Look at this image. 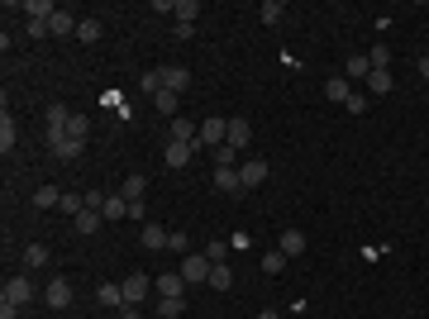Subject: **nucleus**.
Returning a JSON list of instances; mask_svg holds the SVG:
<instances>
[{
	"label": "nucleus",
	"instance_id": "e433bc0d",
	"mask_svg": "<svg viewBox=\"0 0 429 319\" xmlns=\"http://www.w3.org/2000/svg\"><path fill=\"white\" fill-rule=\"evenodd\" d=\"M67 119H72L67 105H48V129H67Z\"/></svg>",
	"mask_w": 429,
	"mask_h": 319
},
{
	"label": "nucleus",
	"instance_id": "6ab92c4d",
	"mask_svg": "<svg viewBox=\"0 0 429 319\" xmlns=\"http://www.w3.org/2000/svg\"><path fill=\"white\" fill-rule=\"evenodd\" d=\"M96 305H124L119 281H101V286H96Z\"/></svg>",
	"mask_w": 429,
	"mask_h": 319
},
{
	"label": "nucleus",
	"instance_id": "7c9ffc66",
	"mask_svg": "<svg viewBox=\"0 0 429 319\" xmlns=\"http://www.w3.org/2000/svg\"><path fill=\"white\" fill-rule=\"evenodd\" d=\"M101 224H106V214H101V210H82V214H77V229H82V233H96Z\"/></svg>",
	"mask_w": 429,
	"mask_h": 319
},
{
	"label": "nucleus",
	"instance_id": "c85d7f7f",
	"mask_svg": "<svg viewBox=\"0 0 429 319\" xmlns=\"http://www.w3.org/2000/svg\"><path fill=\"white\" fill-rule=\"evenodd\" d=\"M101 214H106V219H124V214H129V201H124V196H106Z\"/></svg>",
	"mask_w": 429,
	"mask_h": 319
},
{
	"label": "nucleus",
	"instance_id": "37998d69",
	"mask_svg": "<svg viewBox=\"0 0 429 319\" xmlns=\"http://www.w3.org/2000/svg\"><path fill=\"white\" fill-rule=\"evenodd\" d=\"M363 110H367V96H363V91H353V96H348V114H363Z\"/></svg>",
	"mask_w": 429,
	"mask_h": 319
},
{
	"label": "nucleus",
	"instance_id": "aec40b11",
	"mask_svg": "<svg viewBox=\"0 0 429 319\" xmlns=\"http://www.w3.org/2000/svg\"><path fill=\"white\" fill-rule=\"evenodd\" d=\"M19 143V129H14V119H10V110L0 114V153H10Z\"/></svg>",
	"mask_w": 429,
	"mask_h": 319
},
{
	"label": "nucleus",
	"instance_id": "5701e85b",
	"mask_svg": "<svg viewBox=\"0 0 429 319\" xmlns=\"http://www.w3.org/2000/svg\"><path fill=\"white\" fill-rule=\"evenodd\" d=\"M48 24H53V34H77V24H82V19H77L72 10H58V14H53Z\"/></svg>",
	"mask_w": 429,
	"mask_h": 319
},
{
	"label": "nucleus",
	"instance_id": "2f4dec72",
	"mask_svg": "<svg viewBox=\"0 0 429 319\" xmlns=\"http://www.w3.org/2000/svg\"><path fill=\"white\" fill-rule=\"evenodd\" d=\"M172 14H177V24H196L201 5H196V0H177V10H172Z\"/></svg>",
	"mask_w": 429,
	"mask_h": 319
},
{
	"label": "nucleus",
	"instance_id": "393cba45",
	"mask_svg": "<svg viewBox=\"0 0 429 319\" xmlns=\"http://www.w3.org/2000/svg\"><path fill=\"white\" fill-rule=\"evenodd\" d=\"M53 153H58V157H62V162H77V157H82V153H86V143H82V138H62V143H58V148H53Z\"/></svg>",
	"mask_w": 429,
	"mask_h": 319
},
{
	"label": "nucleus",
	"instance_id": "f03ea898",
	"mask_svg": "<svg viewBox=\"0 0 429 319\" xmlns=\"http://www.w3.org/2000/svg\"><path fill=\"white\" fill-rule=\"evenodd\" d=\"M224 138H229V119H201V138H196L191 148H196V153H201V148H219Z\"/></svg>",
	"mask_w": 429,
	"mask_h": 319
},
{
	"label": "nucleus",
	"instance_id": "423d86ee",
	"mask_svg": "<svg viewBox=\"0 0 429 319\" xmlns=\"http://www.w3.org/2000/svg\"><path fill=\"white\" fill-rule=\"evenodd\" d=\"M158 77H162V91H172V96H182V91L191 86V72H186V67H162Z\"/></svg>",
	"mask_w": 429,
	"mask_h": 319
},
{
	"label": "nucleus",
	"instance_id": "58836bf2",
	"mask_svg": "<svg viewBox=\"0 0 429 319\" xmlns=\"http://www.w3.org/2000/svg\"><path fill=\"white\" fill-rule=\"evenodd\" d=\"M67 138H82L86 143V114H72L67 119Z\"/></svg>",
	"mask_w": 429,
	"mask_h": 319
},
{
	"label": "nucleus",
	"instance_id": "f8f14e48",
	"mask_svg": "<svg viewBox=\"0 0 429 319\" xmlns=\"http://www.w3.org/2000/svg\"><path fill=\"white\" fill-rule=\"evenodd\" d=\"M324 96H329V101H339V105H348L353 81H348V77H329V81H324Z\"/></svg>",
	"mask_w": 429,
	"mask_h": 319
},
{
	"label": "nucleus",
	"instance_id": "de8ad7c7",
	"mask_svg": "<svg viewBox=\"0 0 429 319\" xmlns=\"http://www.w3.org/2000/svg\"><path fill=\"white\" fill-rule=\"evenodd\" d=\"M420 77H425V81H429V53H425V58H420Z\"/></svg>",
	"mask_w": 429,
	"mask_h": 319
},
{
	"label": "nucleus",
	"instance_id": "f704fd0d",
	"mask_svg": "<svg viewBox=\"0 0 429 319\" xmlns=\"http://www.w3.org/2000/svg\"><path fill=\"white\" fill-rule=\"evenodd\" d=\"M229 248H234V243H229V238H214V243H206V248H201V253H206V257H210V262H224V257H229Z\"/></svg>",
	"mask_w": 429,
	"mask_h": 319
},
{
	"label": "nucleus",
	"instance_id": "4be33fe9",
	"mask_svg": "<svg viewBox=\"0 0 429 319\" xmlns=\"http://www.w3.org/2000/svg\"><path fill=\"white\" fill-rule=\"evenodd\" d=\"M19 10H24L29 19H53V14H58V5H48V0H24Z\"/></svg>",
	"mask_w": 429,
	"mask_h": 319
},
{
	"label": "nucleus",
	"instance_id": "c9c22d12",
	"mask_svg": "<svg viewBox=\"0 0 429 319\" xmlns=\"http://www.w3.org/2000/svg\"><path fill=\"white\" fill-rule=\"evenodd\" d=\"M367 62H372V72H387V62H391V48H387V43H377V48L367 53Z\"/></svg>",
	"mask_w": 429,
	"mask_h": 319
},
{
	"label": "nucleus",
	"instance_id": "79ce46f5",
	"mask_svg": "<svg viewBox=\"0 0 429 319\" xmlns=\"http://www.w3.org/2000/svg\"><path fill=\"white\" fill-rule=\"evenodd\" d=\"M43 34H53V24L48 19H29V38H43Z\"/></svg>",
	"mask_w": 429,
	"mask_h": 319
},
{
	"label": "nucleus",
	"instance_id": "49530a36",
	"mask_svg": "<svg viewBox=\"0 0 429 319\" xmlns=\"http://www.w3.org/2000/svg\"><path fill=\"white\" fill-rule=\"evenodd\" d=\"M119 319H143V315H138V305H119Z\"/></svg>",
	"mask_w": 429,
	"mask_h": 319
},
{
	"label": "nucleus",
	"instance_id": "20e7f679",
	"mask_svg": "<svg viewBox=\"0 0 429 319\" xmlns=\"http://www.w3.org/2000/svg\"><path fill=\"white\" fill-rule=\"evenodd\" d=\"M119 291H124V305H138L148 291H153V277H143V272H134V277H124L119 281Z\"/></svg>",
	"mask_w": 429,
	"mask_h": 319
},
{
	"label": "nucleus",
	"instance_id": "dca6fc26",
	"mask_svg": "<svg viewBox=\"0 0 429 319\" xmlns=\"http://www.w3.org/2000/svg\"><path fill=\"white\" fill-rule=\"evenodd\" d=\"M158 296H186V277L182 272H162L158 277Z\"/></svg>",
	"mask_w": 429,
	"mask_h": 319
},
{
	"label": "nucleus",
	"instance_id": "9d476101",
	"mask_svg": "<svg viewBox=\"0 0 429 319\" xmlns=\"http://www.w3.org/2000/svg\"><path fill=\"white\" fill-rule=\"evenodd\" d=\"M214 191H224V196H238V191H243V181H238V167H214Z\"/></svg>",
	"mask_w": 429,
	"mask_h": 319
},
{
	"label": "nucleus",
	"instance_id": "473e14b6",
	"mask_svg": "<svg viewBox=\"0 0 429 319\" xmlns=\"http://www.w3.org/2000/svg\"><path fill=\"white\" fill-rule=\"evenodd\" d=\"M367 91L372 96H391V72H372L367 77Z\"/></svg>",
	"mask_w": 429,
	"mask_h": 319
},
{
	"label": "nucleus",
	"instance_id": "f3484780",
	"mask_svg": "<svg viewBox=\"0 0 429 319\" xmlns=\"http://www.w3.org/2000/svg\"><path fill=\"white\" fill-rule=\"evenodd\" d=\"M101 34H106V24H101L96 14H86V19L77 24V38H82V43H101Z\"/></svg>",
	"mask_w": 429,
	"mask_h": 319
},
{
	"label": "nucleus",
	"instance_id": "412c9836",
	"mask_svg": "<svg viewBox=\"0 0 429 319\" xmlns=\"http://www.w3.org/2000/svg\"><path fill=\"white\" fill-rule=\"evenodd\" d=\"M34 205H38V210H58V205H62V191H58V186H38V191H34Z\"/></svg>",
	"mask_w": 429,
	"mask_h": 319
},
{
	"label": "nucleus",
	"instance_id": "a211bd4d",
	"mask_svg": "<svg viewBox=\"0 0 429 319\" xmlns=\"http://www.w3.org/2000/svg\"><path fill=\"white\" fill-rule=\"evenodd\" d=\"M143 191H148V181H143L138 172H129V177H124V191H119V196H124L129 205H138V201H143Z\"/></svg>",
	"mask_w": 429,
	"mask_h": 319
},
{
	"label": "nucleus",
	"instance_id": "39448f33",
	"mask_svg": "<svg viewBox=\"0 0 429 319\" xmlns=\"http://www.w3.org/2000/svg\"><path fill=\"white\" fill-rule=\"evenodd\" d=\"M43 301H48V310H67L72 305V281H48V291H43Z\"/></svg>",
	"mask_w": 429,
	"mask_h": 319
},
{
	"label": "nucleus",
	"instance_id": "72a5a7b5",
	"mask_svg": "<svg viewBox=\"0 0 429 319\" xmlns=\"http://www.w3.org/2000/svg\"><path fill=\"white\" fill-rule=\"evenodd\" d=\"M153 105H158V114L177 119V96H172V91H158V96H153Z\"/></svg>",
	"mask_w": 429,
	"mask_h": 319
},
{
	"label": "nucleus",
	"instance_id": "ea45409f",
	"mask_svg": "<svg viewBox=\"0 0 429 319\" xmlns=\"http://www.w3.org/2000/svg\"><path fill=\"white\" fill-rule=\"evenodd\" d=\"M286 262H291V257H286V253H282V248H272V253H267V257H262V267H267V272H282V267H286Z\"/></svg>",
	"mask_w": 429,
	"mask_h": 319
},
{
	"label": "nucleus",
	"instance_id": "1a4fd4ad",
	"mask_svg": "<svg viewBox=\"0 0 429 319\" xmlns=\"http://www.w3.org/2000/svg\"><path fill=\"white\" fill-rule=\"evenodd\" d=\"M167 133H172V143H196V138H201V124H191V119L177 114V119L167 124Z\"/></svg>",
	"mask_w": 429,
	"mask_h": 319
},
{
	"label": "nucleus",
	"instance_id": "c756f323",
	"mask_svg": "<svg viewBox=\"0 0 429 319\" xmlns=\"http://www.w3.org/2000/svg\"><path fill=\"white\" fill-rule=\"evenodd\" d=\"M58 210H62V214H72V219H77V214L86 210V196H77V191H62V205H58Z\"/></svg>",
	"mask_w": 429,
	"mask_h": 319
},
{
	"label": "nucleus",
	"instance_id": "bb28decb",
	"mask_svg": "<svg viewBox=\"0 0 429 319\" xmlns=\"http://www.w3.org/2000/svg\"><path fill=\"white\" fill-rule=\"evenodd\" d=\"M282 14H286V5H277V0H262L258 5V19L262 24H282Z\"/></svg>",
	"mask_w": 429,
	"mask_h": 319
},
{
	"label": "nucleus",
	"instance_id": "09e8293b",
	"mask_svg": "<svg viewBox=\"0 0 429 319\" xmlns=\"http://www.w3.org/2000/svg\"><path fill=\"white\" fill-rule=\"evenodd\" d=\"M258 319H277V310H262V315H258Z\"/></svg>",
	"mask_w": 429,
	"mask_h": 319
},
{
	"label": "nucleus",
	"instance_id": "9b49d317",
	"mask_svg": "<svg viewBox=\"0 0 429 319\" xmlns=\"http://www.w3.org/2000/svg\"><path fill=\"white\" fill-rule=\"evenodd\" d=\"M186 315V296H158V319H182Z\"/></svg>",
	"mask_w": 429,
	"mask_h": 319
},
{
	"label": "nucleus",
	"instance_id": "ddd939ff",
	"mask_svg": "<svg viewBox=\"0 0 429 319\" xmlns=\"http://www.w3.org/2000/svg\"><path fill=\"white\" fill-rule=\"evenodd\" d=\"M191 157H196V148H191V143H167V153H162V162H167V167H186Z\"/></svg>",
	"mask_w": 429,
	"mask_h": 319
},
{
	"label": "nucleus",
	"instance_id": "2eb2a0df",
	"mask_svg": "<svg viewBox=\"0 0 429 319\" xmlns=\"http://www.w3.org/2000/svg\"><path fill=\"white\" fill-rule=\"evenodd\" d=\"M277 248H282L286 257H301V253H306V233H301V229H286V233L277 238Z\"/></svg>",
	"mask_w": 429,
	"mask_h": 319
},
{
	"label": "nucleus",
	"instance_id": "b1692460",
	"mask_svg": "<svg viewBox=\"0 0 429 319\" xmlns=\"http://www.w3.org/2000/svg\"><path fill=\"white\" fill-rule=\"evenodd\" d=\"M343 72H348V81H367V77H372V62H367V58H358V53H353V58H348V67H343Z\"/></svg>",
	"mask_w": 429,
	"mask_h": 319
},
{
	"label": "nucleus",
	"instance_id": "0eeeda50",
	"mask_svg": "<svg viewBox=\"0 0 429 319\" xmlns=\"http://www.w3.org/2000/svg\"><path fill=\"white\" fill-rule=\"evenodd\" d=\"M224 143H229L234 153H243V148L253 143V124H248V119H229V138H224Z\"/></svg>",
	"mask_w": 429,
	"mask_h": 319
},
{
	"label": "nucleus",
	"instance_id": "cd10ccee",
	"mask_svg": "<svg viewBox=\"0 0 429 319\" xmlns=\"http://www.w3.org/2000/svg\"><path fill=\"white\" fill-rule=\"evenodd\" d=\"M24 267H29V272H34V267H48V248H43V243H29V248H24Z\"/></svg>",
	"mask_w": 429,
	"mask_h": 319
},
{
	"label": "nucleus",
	"instance_id": "f257e3e1",
	"mask_svg": "<svg viewBox=\"0 0 429 319\" xmlns=\"http://www.w3.org/2000/svg\"><path fill=\"white\" fill-rule=\"evenodd\" d=\"M29 301H34V281H29V277H10L5 291H0V305H14V310H19V305H29Z\"/></svg>",
	"mask_w": 429,
	"mask_h": 319
},
{
	"label": "nucleus",
	"instance_id": "c03bdc74",
	"mask_svg": "<svg viewBox=\"0 0 429 319\" xmlns=\"http://www.w3.org/2000/svg\"><path fill=\"white\" fill-rule=\"evenodd\" d=\"M167 248H172V253H186V248H191V238H186V233H172V238H167Z\"/></svg>",
	"mask_w": 429,
	"mask_h": 319
},
{
	"label": "nucleus",
	"instance_id": "a878e982",
	"mask_svg": "<svg viewBox=\"0 0 429 319\" xmlns=\"http://www.w3.org/2000/svg\"><path fill=\"white\" fill-rule=\"evenodd\" d=\"M206 286H214V291H229L234 286V272H229V262H214V272H210V281Z\"/></svg>",
	"mask_w": 429,
	"mask_h": 319
},
{
	"label": "nucleus",
	"instance_id": "7ed1b4c3",
	"mask_svg": "<svg viewBox=\"0 0 429 319\" xmlns=\"http://www.w3.org/2000/svg\"><path fill=\"white\" fill-rule=\"evenodd\" d=\"M210 272H214V262L206 253H186V257H182V277H186V281H210Z\"/></svg>",
	"mask_w": 429,
	"mask_h": 319
},
{
	"label": "nucleus",
	"instance_id": "6e6552de",
	"mask_svg": "<svg viewBox=\"0 0 429 319\" xmlns=\"http://www.w3.org/2000/svg\"><path fill=\"white\" fill-rule=\"evenodd\" d=\"M238 181H243V191H258V186L267 181V162H258V157L243 162V167H238Z\"/></svg>",
	"mask_w": 429,
	"mask_h": 319
},
{
	"label": "nucleus",
	"instance_id": "4c0bfd02",
	"mask_svg": "<svg viewBox=\"0 0 429 319\" xmlns=\"http://www.w3.org/2000/svg\"><path fill=\"white\" fill-rule=\"evenodd\" d=\"M210 157H214V167H234V157H238V153H234L229 143H219V148H210Z\"/></svg>",
	"mask_w": 429,
	"mask_h": 319
},
{
	"label": "nucleus",
	"instance_id": "a19ab883",
	"mask_svg": "<svg viewBox=\"0 0 429 319\" xmlns=\"http://www.w3.org/2000/svg\"><path fill=\"white\" fill-rule=\"evenodd\" d=\"M138 86H143L148 96H158V91H162V77H158V72H143V77H138Z\"/></svg>",
	"mask_w": 429,
	"mask_h": 319
},
{
	"label": "nucleus",
	"instance_id": "a18cd8bd",
	"mask_svg": "<svg viewBox=\"0 0 429 319\" xmlns=\"http://www.w3.org/2000/svg\"><path fill=\"white\" fill-rule=\"evenodd\" d=\"M172 34H177V38H182V43H191V38H196V24H177V29H172Z\"/></svg>",
	"mask_w": 429,
	"mask_h": 319
},
{
	"label": "nucleus",
	"instance_id": "4468645a",
	"mask_svg": "<svg viewBox=\"0 0 429 319\" xmlns=\"http://www.w3.org/2000/svg\"><path fill=\"white\" fill-rule=\"evenodd\" d=\"M167 238H172V233H162V224H153V219H148V224H143V233H138V243H143V248H153V253H158V248H167Z\"/></svg>",
	"mask_w": 429,
	"mask_h": 319
}]
</instances>
